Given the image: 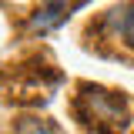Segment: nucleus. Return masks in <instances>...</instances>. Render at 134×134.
I'll return each instance as SVG.
<instances>
[{"label":"nucleus","mask_w":134,"mask_h":134,"mask_svg":"<svg viewBox=\"0 0 134 134\" xmlns=\"http://www.w3.org/2000/svg\"><path fill=\"white\" fill-rule=\"evenodd\" d=\"M104 24H107V30H111V34H117V37H121V40H124V44L134 50V3L111 10Z\"/></svg>","instance_id":"nucleus-1"},{"label":"nucleus","mask_w":134,"mask_h":134,"mask_svg":"<svg viewBox=\"0 0 134 134\" xmlns=\"http://www.w3.org/2000/svg\"><path fill=\"white\" fill-rule=\"evenodd\" d=\"M67 7H70V0H47V3L30 17V30L44 34V30H50V27H57V24L64 20Z\"/></svg>","instance_id":"nucleus-2"},{"label":"nucleus","mask_w":134,"mask_h":134,"mask_svg":"<svg viewBox=\"0 0 134 134\" xmlns=\"http://www.w3.org/2000/svg\"><path fill=\"white\" fill-rule=\"evenodd\" d=\"M17 134H60L50 121H40V117H24L17 124Z\"/></svg>","instance_id":"nucleus-3"}]
</instances>
